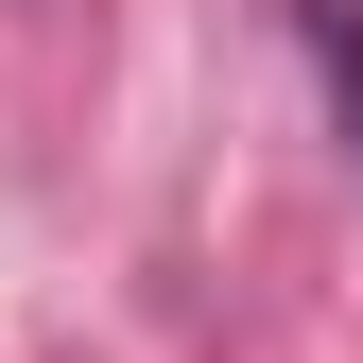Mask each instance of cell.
I'll use <instances>...</instances> for the list:
<instances>
[{
    "mask_svg": "<svg viewBox=\"0 0 363 363\" xmlns=\"http://www.w3.org/2000/svg\"><path fill=\"white\" fill-rule=\"evenodd\" d=\"M311 69H329V121L363 156V0H311Z\"/></svg>",
    "mask_w": 363,
    "mask_h": 363,
    "instance_id": "obj_1",
    "label": "cell"
}]
</instances>
